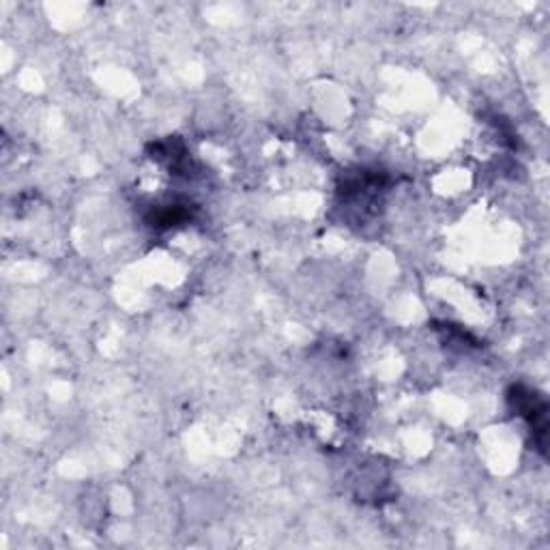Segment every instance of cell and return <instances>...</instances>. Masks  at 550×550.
<instances>
[{
  "label": "cell",
  "instance_id": "6da1fadb",
  "mask_svg": "<svg viewBox=\"0 0 550 550\" xmlns=\"http://www.w3.org/2000/svg\"><path fill=\"white\" fill-rule=\"evenodd\" d=\"M510 402L514 404V409L518 411V415H523L527 419L529 426L533 428V432L540 434L538 445H540V450H544L546 413H548L546 400L540 394L531 392V389H527L523 385H516V387H512V392H510Z\"/></svg>",
  "mask_w": 550,
  "mask_h": 550
}]
</instances>
